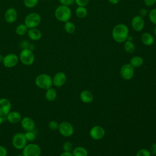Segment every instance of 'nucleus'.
<instances>
[{"label":"nucleus","mask_w":156,"mask_h":156,"mask_svg":"<svg viewBox=\"0 0 156 156\" xmlns=\"http://www.w3.org/2000/svg\"><path fill=\"white\" fill-rule=\"evenodd\" d=\"M19 57L14 53H9L4 56L2 63L7 68H12L17 65L19 62Z\"/></svg>","instance_id":"8"},{"label":"nucleus","mask_w":156,"mask_h":156,"mask_svg":"<svg viewBox=\"0 0 156 156\" xmlns=\"http://www.w3.org/2000/svg\"><path fill=\"white\" fill-rule=\"evenodd\" d=\"M28 29V27L24 24V23H21L16 27L15 32L19 36H23L25 34H27Z\"/></svg>","instance_id":"22"},{"label":"nucleus","mask_w":156,"mask_h":156,"mask_svg":"<svg viewBox=\"0 0 156 156\" xmlns=\"http://www.w3.org/2000/svg\"><path fill=\"white\" fill-rule=\"evenodd\" d=\"M39 2V0H23V4L27 8H34Z\"/></svg>","instance_id":"29"},{"label":"nucleus","mask_w":156,"mask_h":156,"mask_svg":"<svg viewBox=\"0 0 156 156\" xmlns=\"http://www.w3.org/2000/svg\"><path fill=\"white\" fill-rule=\"evenodd\" d=\"M76 15L79 18H83L87 16L88 11L85 7L83 6H78L75 11Z\"/></svg>","instance_id":"23"},{"label":"nucleus","mask_w":156,"mask_h":156,"mask_svg":"<svg viewBox=\"0 0 156 156\" xmlns=\"http://www.w3.org/2000/svg\"><path fill=\"white\" fill-rule=\"evenodd\" d=\"M147 13H148V12H147V9H145V8H143V9H141L140 10L139 15L141 16V17L144 18V17H145L147 15Z\"/></svg>","instance_id":"38"},{"label":"nucleus","mask_w":156,"mask_h":156,"mask_svg":"<svg viewBox=\"0 0 156 156\" xmlns=\"http://www.w3.org/2000/svg\"><path fill=\"white\" fill-rule=\"evenodd\" d=\"M105 130L104 129L100 126L93 127L90 132V135L91 138L94 140H100L104 136Z\"/></svg>","instance_id":"16"},{"label":"nucleus","mask_w":156,"mask_h":156,"mask_svg":"<svg viewBox=\"0 0 156 156\" xmlns=\"http://www.w3.org/2000/svg\"><path fill=\"white\" fill-rule=\"evenodd\" d=\"M48 127L51 130H56L58 129L59 124L55 121H51L48 123Z\"/></svg>","instance_id":"31"},{"label":"nucleus","mask_w":156,"mask_h":156,"mask_svg":"<svg viewBox=\"0 0 156 156\" xmlns=\"http://www.w3.org/2000/svg\"><path fill=\"white\" fill-rule=\"evenodd\" d=\"M41 21V17L38 13L31 12L26 15L24 18V24L28 29L37 27Z\"/></svg>","instance_id":"5"},{"label":"nucleus","mask_w":156,"mask_h":156,"mask_svg":"<svg viewBox=\"0 0 156 156\" xmlns=\"http://www.w3.org/2000/svg\"><path fill=\"white\" fill-rule=\"evenodd\" d=\"M81 100L85 103H90L92 102L93 97L92 93L87 90H84L82 91L80 95Z\"/></svg>","instance_id":"21"},{"label":"nucleus","mask_w":156,"mask_h":156,"mask_svg":"<svg viewBox=\"0 0 156 156\" xmlns=\"http://www.w3.org/2000/svg\"><path fill=\"white\" fill-rule=\"evenodd\" d=\"M63 149L65 152H70L72 149V144L69 141H66L63 144Z\"/></svg>","instance_id":"33"},{"label":"nucleus","mask_w":156,"mask_h":156,"mask_svg":"<svg viewBox=\"0 0 156 156\" xmlns=\"http://www.w3.org/2000/svg\"><path fill=\"white\" fill-rule=\"evenodd\" d=\"M144 3L146 6L151 7L156 3V0H144Z\"/></svg>","instance_id":"37"},{"label":"nucleus","mask_w":156,"mask_h":156,"mask_svg":"<svg viewBox=\"0 0 156 156\" xmlns=\"http://www.w3.org/2000/svg\"><path fill=\"white\" fill-rule=\"evenodd\" d=\"M3 58H4V55H2V54H0V63L2 62Z\"/></svg>","instance_id":"43"},{"label":"nucleus","mask_w":156,"mask_h":156,"mask_svg":"<svg viewBox=\"0 0 156 156\" xmlns=\"http://www.w3.org/2000/svg\"><path fill=\"white\" fill-rule=\"evenodd\" d=\"M124 49L128 53H132L135 50V46L132 41L126 40L124 42Z\"/></svg>","instance_id":"26"},{"label":"nucleus","mask_w":156,"mask_h":156,"mask_svg":"<svg viewBox=\"0 0 156 156\" xmlns=\"http://www.w3.org/2000/svg\"><path fill=\"white\" fill-rule=\"evenodd\" d=\"M120 0H108V2L110 3L111 4H113V5H115V4H117L119 3Z\"/></svg>","instance_id":"41"},{"label":"nucleus","mask_w":156,"mask_h":156,"mask_svg":"<svg viewBox=\"0 0 156 156\" xmlns=\"http://www.w3.org/2000/svg\"><path fill=\"white\" fill-rule=\"evenodd\" d=\"M143 59L142 57L140 56L133 57L130 61V64L133 68L140 67L143 65Z\"/></svg>","instance_id":"24"},{"label":"nucleus","mask_w":156,"mask_h":156,"mask_svg":"<svg viewBox=\"0 0 156 156\" xmlns=\"http://www.w3.org/2000/svg\"><path fill=\"white\" fill-rule=\"evenodd\" d=\"M7 121L11 124H17L21 120V115L17 111H10L5 117Z\"/></svg>","instance_id":"17"},{"label":"nucleus","mask_w":156,"mask_h":156,"mask_svg":"<svg viewBox=\"0 0 156 156\" xmlns=\"http://www.w3.org/2000/svg\"><path fill=\"white\" fill-rule=\"evenodd\" d=\"M58 1L62 5L69 7L70 5H72L74 3V0H58Z\"/></svg>","instance_id":"35"},{"label":"nucleus","mask_w":156,"mask_h":156,"mask_svg":"<svg viewBox=\"0 0 156 156\" xmlns=\"http://www.w3.org/2000/svg\"><path fill=\"white\" fill-rule=\"evenodd\" d=\"M58 130L62 135L66 137L71 136L74 132L73 126L68 122H61L58 126Z\"/></svg>","instance_id":"10"},{"label":"nucleus","mask_w":156,"mask_h":156,"mask_svg":"<svg viewBox=\"0 0 156 156\" xmlns=\"http://www.w3.org/2000/svg\"><path fill=\"white\" fill-rule=\"evenodd\" d=\"M24 134L25 138L27 142L32 143L36 138V134L34 130L26 131V132H25V133Z\"/></svg>","instance_id":"28"},{"label":"nucleus","mask_w":156,"mask_h":156,"mask_svg":"<svg viewBox=\"0 0 156 156\" xmlns=\"http://www.w3.org/2000/svg\"><path fill=\"white\" fill-rule=\"evenodd\" d=\"M55 18L63 23L68 21L71 17V10L69 6L60 5L58 6L54 12Z\"/></svg>","instance_id":"2"},{"label":"nucleus","mask_w":156,"mask_h":156,"mask_svg":"<svg viewBox=\"0 0 156 156\" xmlns=\"http://www.w3.org/2000/svg\"><path fill=\"white\" fill-rule=\"evenodd\" d=\"M64 29L66 33L69 34H72L76 31V26L73 22L68 21L65 23Z\"/></svg>","instance_id":"25"},{"label":"nucleus","mask_w":156,"mask_h":156,"mask_svg":"<svg viewBox=\"0 0 156 156\" xmlns=\"http://www.w3.org/2000/svg\"><path fill=\"white\" fill-rule=\"evenodd\" d=\"M19 60L26 66L32 65L35 61V55L33 51L29 48H23L19 55Z\"/></svg>","instance_id":"4"},{"label":"nucleus","mask_w":156,"mask_h":156,"mask_svg":"<svg viewBox=\"0 0 156 156\" xmlns=\"http://www.w3.org/2000/svg\"><path fill=\"white\" fill-rule=\"evenodd\" d=\"M151 153L152 155H156V143L153 144L151 147Z\"/></svg>","instance_id":"39"},{"label":"nucleus","mask_w":156,"mask_h":156,"mask_svg":"<svg viewBox=\"0 0 156 156\" xmlns=\"http://www.w3.org/2000/svg\"><path fill=\"white\" fill-rule=\"evenodd\" d=\"M20 124L21 127L25 132L34 130L35 127V122L34 120L29 116L22 118L20 121Z\"/></svg>","instance_id":"12"},{"label":"nucleus","mask_w":156,"mask_h":156,"mask_svg":"<svg viewBox=\"0 0 156 156\" xmlns=\"http://www.w3.org/2000/svg\"><path fill=\"white\" fill-rule=\"evenodd\" d=\"M35 83L37 87L43 90H47L53 85L52 78L51 76L46 73L38 74L35 79Z\"/></svg>","instance_id":"3"},{"label":"nucleus","mask_w":156,"mask_h":156,"mask_svg":"<svg viewBox=\"0 0 156 156\" xmlns=\"http://www.w3.org/2000/svg\"><path fill=\"white\" fill-rule=\"evenodd\" d=\"M145 22L143 17L140 15L134 16L131 20V26L136 32L141 31L144 27Z\"/></svg>","instance_id":"11"},{"label":"nucleus","mask_w":156,"mask_h":156,"mask_svg":"<svg viewBox=\"0 0 156 156\" xmlns=\"http://www.w3.org/2000/svg\"><path fill=\"white\" fill-rule=\"evenodd\" d=\"M154 34L156 37V25H155V26L154 27Z\"/></svg>","instance_id":"44"},{"label":"nucleus","mask_w":156,"mask_h":156,"mask_svg":"<svg viewBox=\"0 0 156 156\" xmlns=\"http://www.w3.org/2000/svg\"><path fill=\"white\" fill-rule=\"evenodd\" d=\"M4 117H2V116H0V126L2 124V123L3 122V121H4Z\"/></svg>","instance_id":"42"},{"label":"nucleus","mask_w":156,"mask_h":156,"mask_svg":"<svg viewBox=\"0 0 156 156\" xmlns=\"http://www.w3.org/2000/svg\"><path fill=\"white\" fill-rule=\"evenodd\" d=\"M60 156H73V154L70 152H65L64 151L63 153L61 154Z\"/></svg>","instance_id":"40"},{"label":"nucleus","mask_w":156,"mask_h":156,"mask_svg":"<svg viewBox=\"0 0 156 156\" xmlns=\"http://www.w3.org/2000/svg\"><path fill=\"white\" fill-rule=\"evenodd\" d=\"M18 18V12L13 7L8 8L4 13V20L9 24L15 23Z\"/></svg>","instance_id":"13"},{"label":"nucleus","mask_w":156,"mask_h":156,"mask_svg":"<svg viewBox=\"0 0 156 156\" xmlns=\"http://www.w3.org/2000/svg\"><path fill=\"white\" fill-rule=\"evenodd\" d=\"M66 77L64 73L58 72L52 77L53 85L57 87H61L66 82Z\"/></svg>","instance_id":"15"},{"label":"nucleus","mask_w":156,"mask_h":156,"mask_svg":"<svg viewBox=\"0 0 156 156\" xmlns=\"http://www.w3.org/2000/svg\"><path fill=\"white\" fill-rule=\"evenodd\" d=\"M136 156H151V153L146 149H141L138 151Z\"/></svg>","instance_id":"32"},{"label":"nucleus","mask_w":156,"mask_h":156,"mask_svg":"<svg viewBox=\"0 0 156 156\" xmlns=\"http://www.w3.org/2000/svg\"><path fill=\"white\" fill-rule=\"evenodd\" d=\"M129 35L128 27L123 23L116 24L112 31V36L115 41L118 43L125 42Z\"/></svg>","instance_id":"1"},{"label":"nucleus","mask_w":156,"mask_h":156,"mask_svg":"<svg viewBox=\"0 0 156 156\" xmlns=\"http://www.w3.org/2000/svg\"><path fill=\"white\" fill-rule=\"evenodd\" d=\"M13 147L17 150H22L27 144L24 133L18 132L13 135L12 139Z\"/></svg>","instance_id":"6"},{"label":"nucleus","mask_w":156,"mask_h":156,"mask_svg":"<svg viewBox=\"0 0 156 156\" xmlns=\"http://www.w3.org/2000/svg\"><path fill=\"white\" fill-rule=\"evenodd\" d=\"M27 35L28 38L32 41L40 40L42 37V33L37 27L29 29Z\"/></svg>","instance_id":"18"},{"label":"nucleus","mask_w":156,"mask_h":156,"mask_svg":"<svg viewBox=\"0 0 156 156\" xmlns=\"http://www.w3.org/2000/svg\"><path fill=\"white\" fill-rule=\"evenodd\" d=\"M8 151L5 147L0 145V156H7Z\"/></svg>","instance_id":"36"},{"label":"nucleus","mask_w":156,"mask_h":156,"mask_svg":"<svg viewBox=\"0 0 156 156\" xmlns=\"http://www.w3.org/2000/svg\"><path fill=\"white\" fill-rule=\"evenodd\" d=\"M149 19L152 24L156 25V8L152 9L149 11Z\"/></svg>","instance_id":"30"},{"label":"nucleus","mask_w":156,"mask_h":156,"mask_svg":"<svg viewBox=\"0 0 156 156\" xmlns=\"http://www.w3.org/2000/svg\"><path fill=\"white\" fill-rule=\"evenodd\" d=\"M155 4H156V3H155Z\"/></svg>","instance_id":"46"},{"label":"nucleus","mask_w":156,"mask_h":156,"mask_svg":"<svg viewBox=\"0 0 156 156\" xmlns=\"http://www.w3.org/2000/svg\"><path fill=\"white\" fill-rule=\"evenodd\" d=\"M16 156H24V155L21 154H18V155H16Z\"/></svg>","instance_id":"45"},{"label":"nucleus","mask_w":156,"mask_h":156,"mask_svg":"<svg viewBox=\"0 0 156 156\" xmlns=\"http://www.w3.org/2000/svg\"><path fill=\"white\" fill-rule=\"evenodd\" d=\"M41 150L40 147L35 143L27 144L22 149V154L24 156H40Z\"/></svg>","instance_id":"7"},{"label":"nucleus","mask_w":156,"mask_h":156,"mask_svg":"<svg viewBox=\"0 0 156 156\" xmlns=\"http://www.w3.org/2000/svg\"><path fill=\"white\" fill-rule=\"evenodd\" d=\"M73 156H87L88 152L86 149L82 147H77L73 151Z\"/></svg>","instance_id":"27"},{"label":"nucleus","mask_w":156,"mask_h":156,"mask_svg":"<svg viewBox=\"0 0 156 156\" xmlns=\"http://www.w3.org/2000/svg\"><path fill=\"white\" fill-rule=\"evenodd\" d=\"M12 103L10 101L5 98L0 99V116L5 118L11 111Z\"/></svg>","instance_id":"9"},{"label":"nucleus","mask_w":156,"mask_h":156,"mask_svg":"<svg viewBox=\"0 0 156 156\" xmlns=\"http://www.w3.org/2000/svg\"><path fill=\"white\" fill-rule=\"evenodd\" d=\"M120 73L123 79L126 80H129L132 78L134 74L133 67L129 63L125 64L121 67Z\"/></svg>","instance_id":"14"},{"label":"nucleus","mask_w":156,"mask_h":156,"mask_svg":"<svg viewBox=\"0 0 156 156\" xmlns=\"http://www.w3.org/2000/svg\"><path fill=\"white\" fill-rule=\"evenodd\" d=\"M45 99L49 102L54 101L57 97V92L54 88L51 87L46 90L45 92Z\"/></svg>","instance_id":"20"},{"label":"nucleus","mask_w":156,"mask_h":156,"mask_svg":"<svg viewBox=\"0 0 156 156\" xmlns=\"http://www.w3.org/2000/svg\"><path fill=\"white\" fill-rule=\"evenodd\" d=\"M90 0H74V2L77 5V6H83L85 7L89 3Z\"/></svg>","instance_id":"34"},{"label":"nucleus","mask_w":156,"mask_h":156,"mask_svg":"<svg viewBox=\"0 0 156 156\" xmlns=\"http://www.w3.org/2000/svg\"><path fill=\"white\" fill-rule=\"evenodd\" d=\"M141 40L143 44L147 46H151L154 43V36L149 32H144L141 36Z\"/></svg>","instance_id":"19"}]
</instances>
